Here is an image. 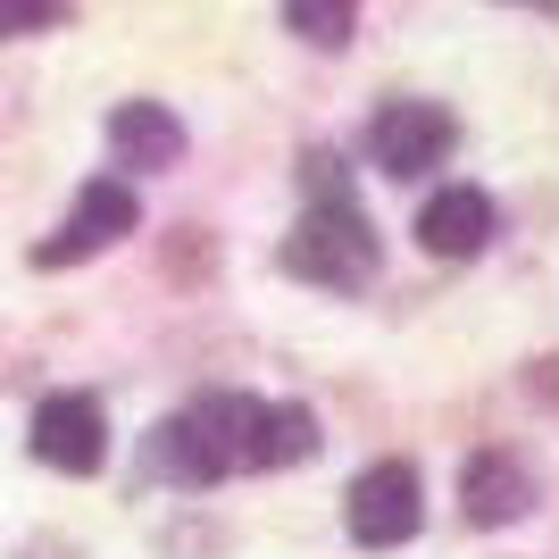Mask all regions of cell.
<instances>
[{
  "mask_svg": "<svg viewBox=\"0 0 559 559\" xmlns=\"http://www.w3.org/2000/svg\"><path fill=\"white\" fill-rule=\"evenodd\" d=\"M134 217H142L134 185H117V176H93V185L75 192L68 226H59V234L43 242V251H34V267H68V259H93V251H109L117 234H134Z\"/></svg>",
  "mask_w": 559,
  "mask_h": 559,
  "instance_id": "277c9868",
  "label": "cell"
},
{
  "mask_svg": "<svg viewBox=\"0 0 559 559\" xmlns=\"http://www.w3.org/2000/svg\"><path fill=\"white\" fill-rule=\"evenodd\" d=\"M350 17H359V0H284V25H293L301 43H318V50L350 43Z\"/></svg>",
  "mask_w": 559,
  "mask_h": 559,
  "instance_id": "8fae6325",
  "label": "cell"
},
{
  "mask_svg": "<svg viewBox=\"0 0 559 559\" xmlns=\"http://www.w3.org/2000/svg\"><path fill=\"white\" fill-rule=\"evenodd\" d=\"M418 242L435 259H467V251H485L492 242V201L476 185H451V192H435L418 210Z\"/></svg>",
  "mask_w": 559,
  "mask_h": 559,
  "instance_id": "52a82bcc",
  "label": "cell"
},
{
  "mask_svg": "<svg viewBox=\"0 0 559 559\" xmlns=\"http://www.w3.org/2000/svg\"><path fill=\"white\" fill-rule=\"evenodd\" d=\"M318 451V418H309L301 401H284V409H259V467H293Z\"/></svg>",
  "mask_w": 559,
  "mask_h": 559,
  "instance_id": "30bf717a",
  "label": "cell"
},
{
  "mask_svg": "<svg viewBox=\"0 0 559 559\" xmlns=\"http://www.w3.org/2000/svg\"><path fill=\"white\" fill-rule=\"evenodd\" d=\"M68 17V0H0V43L9 34H43V25Z\"/></svg>",
  "mask_w": 559,
  "mask_h": 559,
  "instance_id": "7c38bea8",
  "label": "cell"
},
{
  "mask_svg": "<svg viewBox=\"0 0 559 559\" xmlns=\"http://www.w3.org/2000/svg\"><path fill=\"white\" fill-rule=\"evenodd\" d=\"M451 142H460V126H451L435 100H384V109H376V167H384V176H426V167H443Z\"/></svg>",
  "mask_w": 559,
  "mask_h": 559,
  "instance_id": "8992f818",
  "label": "cell"
},
{
  "mask_svg": "<svg viewBox=\"0 0 559 559\" xmlns=\"http://www.w3.org/2000/svg\"><path fill=\"white\" fill-rule=\"evenodd\" d=\"M460 501L476 526H510V518H526V501H535V485H526V467L510 460V451H476L460 476Z\"/></svg>",
  "mask_w": 559,
  "mask_h": 559,
  "instance_id": "ba28073f",
  "label": "cell"
},
{
  "mask_svg": "<svg viewBox=\"0 0 559 559\" xmlns=\"http://www.w3.org/2000/svg\"><path fill=\"white\" fill-rule=\"evenodd\" d=\"M426 518V485L409 460H376L359 485H350V543H368V551H393V543L418 535Z\"/></svg>",
  "mask_w": 559,
  "mask_h": 559,
  "instance_id": "3957f363",
  "label": "cell"
},
{
  "mask_svg": "<svg viewBox=\"0 0 559 559\" xmlns=\"http://www.w3.org/2000/svg\"><path fill=\"white\" fill-rule=\"evenodd\" d=\"M284 267L301 284H326V293H350V284L376 276V234L359 217V201H318L301 226L284 234Z\"/></svg>",
  "mask_w": 559,
  "mask_h": 559,
  "instance_id": "7a4b0ae2",
  "label": "cell"
},
{
  "mask_svg": "<svg viewBox=\"0 0 559 559\" xmlns=\"http://www.w3.org/2000/svg\"><path fill=\"white\" fill-rule=\"evenodd\" d=\"M109 151L126 167H176L185 159V126H176L159 100H126V109L109 117Z\"/></svg>",
  "mask_w": 559,
  "mask_h": 559,
  "instance_id": "9c48e42d",
  "label": "cell"
},
{
  "mask_svg": "<svg viewBox=\"0 0 559 559\" xmlns=\"http://www.w3.org/2000/svg\"><path fill=\"white\" fill-rule=\"evenodd\" d=\"M151 467L167 485H217L234 467H259V401L242 393H210L185 418H167L151 435Z\"/></svg>",
  "mask_w": 559,
  "mask_h": 559,
  "instance_id": "6da1fadb",
  "label": "cell"
},
{
  "mask_svg": "<svg viewBox=\"0 0 559 559\" xmlns=\"http://www.w3.org/2000/svg\"><path fill=\"white\" fill-rule=\"evenodd\" d=\"M34 460L43 467H68V476H93L109 460V418H100L93 393H50L34 409Z\"/></svg>",
  "mask_w": 559,
  "mask_h": 559,
  "instance_id": "5b68a950",
  "label": "cell"
}]
</instances>
